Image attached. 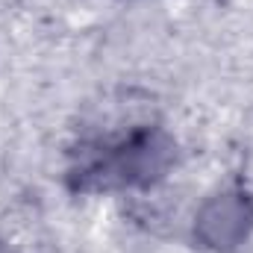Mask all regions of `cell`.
Returning a JSON list of instances; mask_svg holds the SVG:
<instances>
[{
	"instance_id": "6da1fadb",
	"label": "cell",
	"mask_w": 253,
	"mask_h": 253,
	"mask_svg": "<svg viewBox=\"0 0 253 253\" xmlns=\"http://www.w3.org/2000/svg\"><path fill=\"white\" fill-rule=\"evenodd\" d=\"M253 224V206L245 194H218L212 203L203 206L197 218V233L212 248H233L239 245Z\"/></svg>"
}]
</instances>
